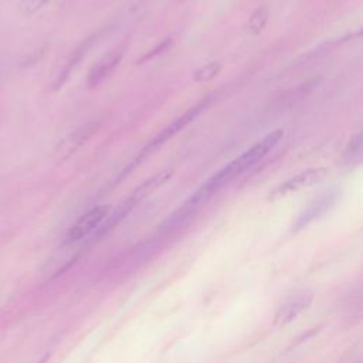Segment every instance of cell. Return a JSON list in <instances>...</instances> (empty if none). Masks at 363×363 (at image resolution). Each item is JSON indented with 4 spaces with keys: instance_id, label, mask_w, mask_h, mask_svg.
<instances>
[{
    "instance_id": "5",
    "label": "cell",
    "mask_w": 363,
    "mask_h": 363,
    "mask_svg": "<svg viewBox=\"0 0 363 363\" xmlns=\"http://www.w3.org/2000/svg\"><path fill=\"white\" fill-rule=\"evenodd\" d=\"M325 173H326V169H324V168L307 169L301 173H297L295 176L290 178L284 183L277 186L269 195V200H280V199H283V197H285V196H288L294 192H300L305 187H309V186L315 185L316 182H319L321 179H324Z\"/></svg>"
},
{
    "instance_id": "15",
    "label": "cell",
    "mask_w": 363,
    "mask_h": 363,
    "mask_svg": "<svg viewBox=\"0 0 363 363\" xmlns=\"http://www.w3.org/2000/svg\"><path fill=\"white\" fill-rule=\"evenodd\" d=\"M172 44V39H166L165 42H162L158 47H155L151 53H148V54H145L141 60H140V63H142V61H147V60H151V59H154L155 56H158V54H161V53H164L169 46Z\"/></svg>"
},
{
    "instance_id": "11",
    "label": "cell",
    "mask_w": 363,
    "mask_h": 363,
    "mask_svg": "<svg viewBox=\"0 0 363 363\" xmlns=\"http://www.w3.org/2000/svg\"><path fill=\"white\" fill-rule=\"evenodd\" d=\"M269 18H270V13H269V9L266 6H260L259 9L254 11V13L250 16V19L247 20L246 23V32L252 36H257L260 35L267 23H269Z\"/></svg>"
},
{
    "instance_id": "16",
    "label": "cell",
    "mask_w": 363,
    "mask_h": 363,
    "mask_svg": "<svg viewBox=\"0 0 363 363\" xmlns=\"http://www.w3.org/2000/svg\"><path fill=\"white\" fill-rule=\"evenodd\" d=\"M47 359H49V356H46V357H43V359H40V360L35 362V363H46V362H47Z\"/></svg>"
},
{
    "instance_id": "7",
    "label": "cell",
    "mask_w": 363,
    "mask_h": 363,
    "mask_svg": "<svg viewBox=\"0 0 363 363\" xmlns=\"http://www.w3.org/2000/svg\"><path fill=\"white\" fill-rule=\"evenodd\" d=\"M98 130V124L92 123V124H87L84 127H80L78 130L73 131L71 134H68L66 138H63L56 149H54V155L60 159V161H66L70 156H73Z\"/></svg>"
},
{
    "instance_id": "13",
    "label": "cell",
    "mask_w": 363,
    "mask_h": 363,
    "mask_svg": "<svg viewBox=\"0 0 363 363\" xmlns=\"http://www.w3.org/2000/svg\"><path fill=\"white\" fill-rule=\"evenodd\" d=\"M362 155V134L357 133L347 144L345 152H343V158L345 161H347L349 164L359 161Z\"/></svg>"
},
{
    "instance_id": "6",
    "label": "cell",
    "mask_w": 363,
    "mask_h": 363,
    "mask_svg": "<svg viewBox=\"0 0 363 363\" xmlns=\"http://www.w3.org/2000/svg\"><path fill=\"white\" fill-rule=\"evenodd\" d=\"M124 47H116L113 50H109L90 68L87 75V87L90 90L97 88L115 71V68L119 66L121 60L124 57Z\"/></svg>"
},
{
    "instance_id": "3",
    "label": "cell",
    "mask_w": 363,
    "mask_h": 363,
    "mask_svg": "<svg viewBox=\"0 0 363 363\" xmlns=\"http://www.w3.org/2000/svg\"><path fill=\"white\" fill-rule=\"evenodd\" d=\"M109 206H97L82 214L67 231L63 245H74L88 237L91 233L98 230L109 214Z\"/></svg>"
},
{
    "instance_id": "10",
    "label": "cell",
    "mask_w": 363,
    "mask_h": 363,
    "mask_svg": "<svg viewBox=\"0 0 363 363\" xmlns=\"http://www.w3.org/2000/svg\"><path fill=\"white\" fill-rule=\"evenodd\" d=\"M92 42H94V37L87 39V40H84L77 49H74V50L70 53V56L67 57L66 63L63 64L60 73L57 74V77H56V80H54V82H53V91H57L59 88H61V87L66 84V81L70 78L71 73H73V71L77 68V66L82 61V59H84V56L87 54L88 49L91 47Z\"/></svg>"
},
{
    "instance_id": "8",
    "label": "cell",
    "mask_w": 363,
    "mask_h": 363,
    "mask_svg": "<svg viewBox=\"0 0 363 363\" xmlns=\"http://www.w3.org/2000/svg\"><path fill=\"white\" fill-rule=\"evenodd\" d=\"M311 301L312 297L309 294H298L290 298L284 305L280 307L278 312L276 314V325L283 326L297 319L311 305Z\"/></svg>"
},
{
    "instance_id": "2",
    "label": "cell",
    "mask_w": 363,
    "mask_h": 363,
    "mask_svg": "<svg viewBox=\"0 0 363 363\" xmlns=\"http://www.w3.org/2000/svg\"><path fill=\"white\" fill-rule=\"evenodd\" d=\"M209 105V99L192 106L190 109H187L185 113H182L180 116H178L172 124H169L166 128H164L152 141H149V144L145 147V149L141 152V156L138 158L137 164L145 158L147 155H149V152L155 151L156 148H159L161 145H164L165 142H168L169 140H172L175 135H178L180 131H183L189 124H192L193 121L199 116V113Z\"/></svg>"
},
{
    "instance_id": "1",
    "label": "cell",
    "mask_w": 363,
    "mask_h": 363,
    "mask_svg": "<svg viewBox=\"0 0 363 363\" xmlns=\"http://www.w3.org/2000/svg\"><path fill=\"white\" fill-rule=\"evenodd\" d=\"M284 133L283 130H276L266 135L263 140H260L257 144H254L250 149H247L245 154H241L238 158L231 161L227 166L220 169L217 173H214L210 179H207L196 192L204 199L210 200L216 192H219L224 185L234 180L237 176L243 175L250 168H253L256 164H259L263 158H266L281 141Z\"/></svg>"
},
{
    "instance_id": "14",
    "label": "cell",
    "mask_w": 363,
    "mask_h": 363,
    "mask_svg": "<svg viewBox=\"0 0 363 363\" xmlns=\"http://www.w3.org/2000/svg\"><path fill=\"white\" fill-rule=\"evenodd\" d=\"M50 2H51V0H20V2H19V12L23 16L30 18V16L36 15L37 12H40Z\"/></svg>"
},
{
    "instance_id": "9",
    "label": "cell",
    "mask_w": 363,
    "mask_h": 363,
    "mask_svg": "<svg viewBox=\"0 0 363 363\" xmlns=\"http://www.w3.org/2000/svg\"><path fill=\"white\" fill-rule=\"evenodd\" d=\"M175 173V169H164L159 173L154 175L152 178H149L148 180H145L144 183H141L134 192L133 195L127 199V202L134 207L137 206L140 202H142L144 199H147L149 195H152L155 190H158L159 187H162L166 182H169L172 179Z\"/></svg>"
},
{
    "instance_id": "12",
    "label": "cell",
    "mask_w": 363,
    "mask_h": 363,
    "mask_svg": "<svg viewBox=\"0 0 363 363\" xmlns=\"http://www.w3.org/2000/svg\"><path fill=\"white\" fill-rule=\"evenodd\" d=\"M221 68H223L221 63H219V61H210V63L202 66L200 68H197V70L195 71L193 80H195L196 82H209V81L214 80V78L220 74Z\"/></svg>"
},
{
    "instance_id": "4",
    "label": "cell",
    "mask_w": 363,
    "mask_h": 363,
    "mask_svg": "<svg viewBox=\"0 0 363 363\" xmlns=\"http://www.w3.org/2000/svg\"><path fill=\"white\" fill-rule=\"evenodd\" d=\"M338 197H339V189H336V187L322 192L302 210V213L295 220L293 230L298 231V230L307 227L308 224H311L312 221H315L316 219H319L336 203Z\"/></svg>"
}]
</instances>
